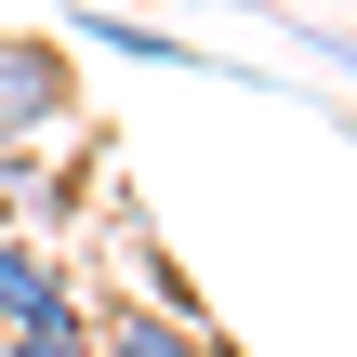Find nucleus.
<instances>
[{"label": "nucleus", "instance_id": "0eeeda50", "mask_svg": "<svg viewBox=\"0 0 357 357\" xmlns=\"http://www.w3.org/2000/svg\"><path fill=\"white\" fill-rule=\"evenodd\" d=\"M185 13H212V0H185Z\"/></svg>", "mask_w": 357, "mask_h": 357}, {"label": "nucleus", "instance_id": "6e6552de", "mask_svg": "<svg viewBox=\"0 0 357 357\" xmlns=\"http://www.w3.org/2000/svg\"><path fill=\"white\" fill-rule=\"evenodd\" d=\"M0 357H13V344H0Z\"/></svg>", "mask_w": 357, "mask_h": 357}, {"label": "nucleus", "instance_id": "f257e3e1", "mask_svg": "<svg viewBox=\"0 0 357 357\" xmlns=\"http://www.w3.org/2000/svg\"><path fill=\"white\" fill-rule=\"evenodd\" d=\"M66 119H79V66H66V40L0 26V146H40V132H66Z\"/></svg>", "mask_w": 357, "mask_h": 357}, {"label": "nucleus", "instance_id": "f03ea898", "mask_svg": "<svg viewBox=\"0 0 357 357\" xmlns=\"http://www.w3.org/2000/svg\"><path fill=\"white\" fill-rule=\"evenodd\" d=\"M53 318H79V265L40 252L26 225H0V344L13 331H53Z\"/></svg>", "mask_w": 357, "mask_h": 357}, {"label": "nucleus", "instance_id": "423d86ee", "mask_svg": "<svg viewBox=\"0 0 357 357\" xmlns=\"http://www.w3.org/2000/svg\"><path fill=\"white\" fill-rule=\"evenodd\" d=\"M26 185H40V146H0V225L26 212Z\"/></svg>", "mask_w": 357, "mask_h": 357}, {"label": "nucleus", "instance_id": "7ed1b4c3", "mask_svg": "<svg viewBox=\"0 0 357 357\" xmlns=\"http://www.w3.org/2000/svg\"><path fill=\"white\" fill-rule=\"evenodd\" d=\"M79 40H106V53H132V66H185V79H252L238 53H212V40L159 26V13H79Z\"/></svg>", "mask_w": 357, "mask_h": 357}, {"label": "nucleus", "instance_id": "39448f33", "mask_svg": "<svg viewBox=\"0 0 357 357\" xmlns=\"http://www.w3.org/2000/svg\"><path fill=\"white\" fill-rule=\"evenodd\" d=\"M13 357H106V344H93V305L53 318V331H13Z\"/></svg>", "mask_w": 357, "mask_h": 357}, {"label": "nucleus", "instance_id": "20e7f679", "mask_svg": "<svg viewBox=\"0 0 357 357\" xmlns=\"http://www.w3.org/2000/svg\"><path fill=\"white\" fill-rule=\"evenodd\" d=\"M93 344L106 357H225V331L199 305H119V318H93Z\"/></svg>", "mask_w": 357, "mask_h": 357}]
</instances>
